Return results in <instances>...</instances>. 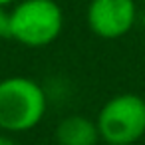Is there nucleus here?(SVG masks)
Here are the masks:
<instances>
[{"instance_id":"nucleus-8","label":"nucleus","mask_w":145,"mask_h":145,"mask_svg":"<svg viewBox=\"0 0 145 145\" xmlns=\"http://www.w3.org/2000/svg\"><path fill=\"white\" fill-rule=\"evenodd\" d=\"M10 4H16V0H0V8H8Z\"/></svg>"},{"instance_id":"nucleus-4","label":"nucleus","mask_w":145,"mask_h":145,"mask_svg":"<svg viewBox=\"0 0 145 145\" xmlns=\"http://www.w3.org/2000/svg\"><path fill=\"white\" fill-rule=\"evenodd\" d=\"M86 22L97 38L119 40L133 30L137 22V4L135 0H89Z\"/></svg>"},{"instance_id":"nucleus-10","label":"nucleus","mask_w":145,"mask_h":145,"mask_svg":"<svg viewBox=\"0 0 145 145\" xmlns=\"http://www.w3.org/2000/svg\"><path fill=\"white\" fill-rule=\"evenodd\" d=\"M141 2H143V4H145V0H141Z\"/></svg>"},{"instance_id":"nucleus-6","label":"nucleus","mask_w":145,"mask_h":145,"mask_svg":"<svg viewBox=\"0 0 145 145\" xmlns=\"http://www.w3.org/2000/svg\"><path fill=\"white\" fill-rule=\"evenodd\" d=\"M8 38V10L0 8V40Z\"/></svg>"},{"instance_id":"nucleus-1","label":"nucleus","mask_w":145,"mask_h":145,"mask_svg":"<svg viewBox=\"0 0 145 145\" xmlns=\"http://www.w3.org/2000/svg\"><path fill=\"white\" fill-rule=\"evenodd\" d=\"M48 111V95L42 84L28 76L0 80V131L26 133L38 127Z\"/></svg>"},{"instance_id":"nucleus-11","label":"nucleus","mask_w":145,"mask_h":145,"mask_svg":"<svg viewBox=\"0 0 145 145\" xmlns=\"http://www.w3.org/2000/svg\"><path fill=\"white\" fill-rule=\"evenodd\" d=\"M103 145H107V143H103Z\"/></svg>"},{"instance_id":"nucleus-3","label":"nucleus","mask_w":145,"mask_h":145,"mask_svg":"<svg viewBox=\"0 0 145 145\" xmlns=\"http://www.w3.org/2000/svg\"><path fill=\"white\" fill-rule=\"evenodd\" d=\"M99 139L107 145H133L145 135V97L117 93L109 97L95 117Z\"/></svg>"},{"instance_id":"nucleus-5","label":"nucleus","mask_w":145,"mask_h":145,"mask_svg":"<svg viewBox=\"0 0 145 145\" xmlns=\"http://www.w3.org/2000/svg\"><path fill=\"white\" fill-rule=\"evenodd\" d=\"M54 135L58 145H97L101 141L95 119H89L82 113L66 115L56 125Z\"/></svg>"},{"instance_id":"nucleus-7","label":"nucleus","mask_w":145,"mask_h":145,"mask_svg":"<svg viewBox=\"0 0 145 145\" xmlns=\"http://www.w3.org/2000/svg\"><path fill=\"white\" fill-rule=\"evenodd\" d=\"M0 145H16V141L12 139V135H10V133L0 131Z\"/></svg>"},{"instance_id":"nucleus-9","label":"nucleus","mask_w":145,"mask_h":145,"mask_svg":"<svg viewBox=\"0 0 145 145\" xmlns=\"http://www.w3.org/2000/svg\"><path fill=\"white\" fill-rule=\"evenodd\" d=\"M30 145H38V143H30Z\"/></svg>"},{"instance_id":"nucleus-2","label":"nucleus","mask_w":145,"mask_h":145,"mask_svg":"<svg viewBox=\"0 0 145 145\" xmlns=\"http://www.w3.org/2000/svg\"><path fill=\"white\" fill-rule=\"evenodd\" d=\"M64 30V10L56 0H20L8 10V38L26 48H46Z\"/></svg>"}]
</instances>
